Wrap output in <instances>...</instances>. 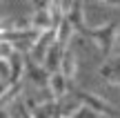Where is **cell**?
Segmentation results:
<instances>
[{
  "label": "cell",
  "instance_id": "6",
  "mask_svg": "<svg viewBox=\"0 0 120 118\" xmlns=\"http://www.w3.org/2000/svg\"><path fill=\"white\" fill-rule=\"evenodd\" d=\"M67 18L71 20V25L76 27L78 34H82V36L87 34L89 25H87V13H85V4H82V2H73L71 4V11H69Z\"/></svg>",
  "mask_w": 120,
  "mask_h": 118
},
{
  "label": "cell",
  "instance_id": "2",
  "mask_svg": "<svg viewBox=\"0 0 120 118\" xmlns=\"http://www.w3.org/2000/svg\"><path fill=\"white\" fill-rule=\"evenodd\" d=\"M73 96H76L85 107H91L94 111H98V114L105 116V118H113V116H116V107H113L109 100H105L102 96L94 94V91H87V89H76V91H73Z\"/></svg>",
  "mask_w": 120,
  "mask_h": 118
},
{
  "label": "cell",
  "instance_id": "11",
  "mask_svg": "<svg viewBox=\"0 0 120 118\" xmlns=\"http://www.w3.org/2000/svg\"><path fill=\"white\" fill-rule=\"evenodd\" d=\"M13 118H20V116H18V114H13Z\"/></svg>",
  "mask_w": 120,
  "mask_h": 118
},
{
  "label": "cell",
  "instance_id": "10",
  "mask_svg": "<svg viewBox=\"0 0 120 118\" xmlns=\"http://www.w3.org/2000/svg\"><path fill=\"white\" fill-rule=\"evenodd\" d=\"M9 78H11V62L9 58H0V80L9 83Z\"/></svg>",
  "mask_w": 120,
  "mask_h": 118
},
{
  "label": "cell",
  "instance_id": "4",
  "mask_svg": "<svg viewBox=\"0 0 120 118\" xmlns=\"http://www.w3.org/2000/svg\"><path fill=\"white\" fill-rule=\"evenodd\" d=\"M29 60V58H27ZM49 71L45 69V65H38V62L29 60V65H27V83L31 85L34 89H47L49 87Z\"/></svg>",
  "mask_w": 120,
  "mask_h": 118
},
{
  "label": "cell",
  "instance_id": "5",
  "mask_svg": "<svg viewBox=\"0 0 120 118\" xmlns=\"http://www.w3.org/2000/svg\"><path fill=\"white\" fill-rule=\"evenodd\" d=\"M49 91H51V96L56 98V100H62V98H67L73 89H71V83H69L60 71H56V74L49 76Z\"/></svg>",
  "mask_w": 120,
  "mask_h": 118
},
{
  "label": "cell",
  "instance_id": "3",
  "mask_svg": "<svg viewBox=\"0 0 120 118\" xmlns=\"http://www.w3.org/2000/svg\"><path fill=\"white\" fill-rule=\"evenodd\" d=\"M29 27L38 34H45V31L56 29V22H53V16L49 11V2H38L36 9L29 16Z\"/></svg>",
  "mask_w": 120,
  "mask_h": 118
},
{
  "label": "cell",
  "instance_id": "7",
  "mask_svg": "<svg viewBox=\"0 0 120 118\" xmlns=\"http://www.w3.org/2000/svg\"><path fill=\"white\" fill-rule=\"evenodd\" d=\"M76 34H78V31H76V27L71 25V20L64 18V20L56 27V42L62 45L64 49H69V45H71V40H73V36H76Z\"/></svg>",
  "mask_w": 120,
  "mask_h": 118
},
{
  "label": "cell",
  "instance_id": "1",
  "mask_svg": "<svg viewBox=\"0 0 120 118\" xmlns=\"http://www.w3.org/2000/svg\"><path fill=\"white\" fill-rule=\"evenodd\" d=\"M118 29L120 27L116 22H105V25H96V27H89L87 29V38L96 45V47L102 51V56L111 58L113 53V47H116V36H118Z\"/></svg>",
  "mask_w": 120,
  "mask_h": 118
},
{
  "label": "cell",
  "instance_id": "8",
  "mask_svg": "<svg viewBox=\"0 0 120 118\" xmlns=\"http://www.w3.org/2000/svg\"><path fill=\"white\" fill-rule=\"evenodd\" d=\"M60 74H62L69 83H71V80L76 78V74H78V56H76V51H73L71 47L64 51L62 65H60Z\"/></svg>",
  "mask_w": 120,
  "mask_h": 118
},
{
  "label": "cell",
  "instance_id": "9",
  "mask_svg": "<svg viewBox=\"0 0 120 118\" xmlns=\"http://www.w3.org/2000/svg\"><path fill=\"white\" fill-rule=\"evenodd\" d=\"M80 107H82V103L78 100V98L73 96V91H71L67 98L58 100V114H56V118H71Z\"/></svg>",
  "mask_w": 120,
  "mask_h": 118
}]
</instances>
